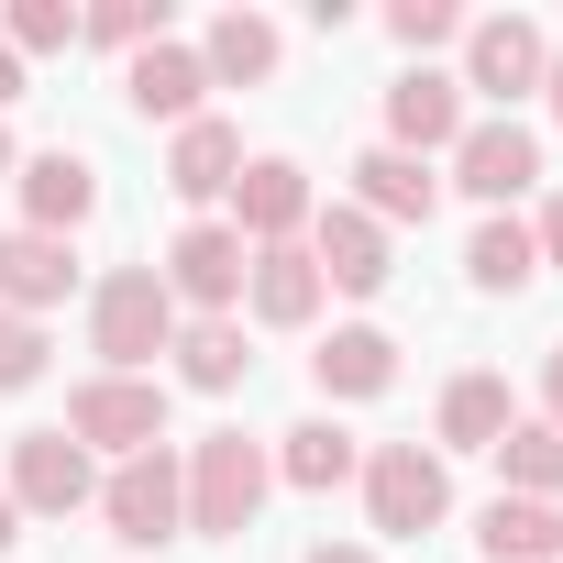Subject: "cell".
I'll use <instances>...</instances> for the list:
<instances>
[{
    "label": "cell",
    "instance_id": "obj_1",
    "mask_svg": "<svg viewBox=\"0 0 563 563\" xmlns=\"http://www.w3.org/2000/svg\"><path fill=\"white\" fill-rule=\"evenodd\" d=\"M166 343H177V299H166V276H155V265H111V276H100V299H89V354H100V376H144Z\"/></svg>",
    "mask_w": 563,
    "mask_h": 563
},
{
    "label": "cell",
    "instance_id": "obj_2",
    "mask_svg": "<svg viewBox=\"0 0 563 563\" xmlns=\"http://www.w3.org/2000/svg\"><path fill=\"white\" fill-rule=\"evenodd\" d=\"M265 486H276V453L265 442H243V431L188 442V530L199 541H243L254 508H265Z\"/></svg>",
    "mask_w": 563,
    "mask_h": 563
},
{
    "label": "cell",
    "instance_id": "obj_3",
    "mask_svg": "<svg viewBox=\"0 0 563 563\" xmlns=\"http://www.w3.org/2000/svg\"><path fill=\"white\" fill-rule=\"evenodd\" d=\"M365 519H376L387 541L442 530V519H453V475H442V453H431V442H376V453H365Z\"/></svg>",
    "mask_w": 563,
    "mask_h": 563
},
{
    "label": "cell",
    "instance_id": "obj_4",
    "mask_svg": "<svg viewBox=\"0 0 563 563\" xmlns=\"http://www.w3.org/2000/svg\"><path fill=\"white\" fill-rule=\"evenodd\" d=\"M100 519H111V541H133V552H155V541H177L188 530V453H133V464H111L100 475Z\"/></svg>",
    "mask_w": 563,
    "mask_h": 563
},
{
    "label": "cell",
    "instance_id": "obj_5",
    "mask_svg": "<svg viewBox=\"0 0 563 563\" xmlns=\"http://www.w3.org/2000/svg\"><path fill=\"white\" fill-rule=\"evenodd\" d=\"M67 442L78 453H155L166 442V387L155 376H89L78 398H67Z\"/></svg>",
    "mask_w": 563,
    "mask_h": 563
},
{
    "label": "cell",
    "instance_id": "obj_6",
    "mask_svg": "<svg viewBox=\"0 0 563 563\" xmlns=\"http://www.w3.org/2000/svg\"><path fill=\"white\" fill-rule=\"evenodd\" d=\"M243 265H254V243L232 232V221H188L177 243H166V299L177 310H199V321H232V299H243Z\"/></svg>",
    "mask_w": 563,
    "mask_h": 563
},
{
    "label": "cell",
    "instance_id": "obj_7",
    "mask_svg": "<svg viewBox=\"0 0 563 563\" xmlns=\"http://www.w3.org/2000/svg\"><path fill=\"white\" fill-rule=\"evenodd\" d=\"M310 221H321V199H310L299 155H243V177H232V232L243 243H299Z\"/></svg>",
    "mask_w": 563,
    "mask_h": 563
},
{
    "label": "cell",
    "instance_id": "obj_8",
    "mask_svg": "<svg viewBox=\"0 0 563 563\" xmlns=\"http://www.w3.org/2000/svg\"><path fill=\"white\" fill-rule=\"evenodd\" d=\"M541 67H552V45H541L530 12H486V23H464V89H486V100H530Z\"/></svg>",
    "mask_w": 563,
    "mask_h": 563
},
{
    "label": "cell",
    "instance_id": "obj_9",
    "mask_svg": "<svg viewBox=\"0 0 563 563\" xmlns=\"http://www.w3.org/2000/svg\"><path fill=\"white\" fill-rule=\"evenodd\" d=\"M387 144L398 155H453L464 144V78H442V67H409L398 89H387Z\"/></svg>",
    "mask_w": 563,
    "mask_h": 563
},
{
    "label": "cell",
    "instance_id": "obj_10",
    "mask_svg": "<svg viewBox=\"0 0 563 563\" xmlns=\"http://www.w3.org/2000/svg\"><path fill=\"white\" fill-rule=\"evenodd\" d=\"M530 177H541V133H519V122H464V144H453V188H464V199L508 210Z\"/></svg>",
    "mask_w": 563,
    "mask_h": 563
},
{
    "label": "cell",
    "instance_id": "obj_11",
    "mask_svg": "<svg viewBox=\"0 0 563 563\" xmlns=\"http://www.w3.org/2000/svg\"><path fill=\"white\" fill-rule=\"evenodd\" d=\"M89 497H100V475H89V453H78L67 431H23V442H12V508L67 519V508H89Z\"/></svg>",
    "mask_w": 563,
    "mask_h": 563
},
{
    "label": "cell",
    "instance_id": "obj_12",
    "mask_svg": "<svg viewBox=\"0 0 563 563\" xmlns=\"http://www.w3.org/2000/svg\"><path fill=\"white\" fill-rule=\"evenodd\" d=\"M243 299H254V321H265V332H310L332 288H321L310 243H254V265H243Z\"/></svg>",
    "mask_w": 563,
    "mask_h": 563
},
{
    "label": "cell",
    "instance_id": "obj_13",
    "mask_svg": "<svg viewBox=\"0 0 563 563\" xmlns=\"http://www.w3.org/2000/svg\"><path fill=\"white\" fill-rule=\"evenodd\" d=\"M12 188H23V232H56V243L100 210V166H89V155H67V144H56V155H23V166H12Z\"/></svg>",
    "mask_w": 563,
    "mask_h": 563
},
{
    "label": "cell",
    "instance_id": "obj_14",
    "mask_svg": "<svg viewBox=\"0 0 563 563\" xmlns=\"http://www.w3.org/2000/svg\"><path fill=\"white\" fill-rule=\"evenodd\" d=\"M310 265H321V288L376 299V288H387V221H365V210H321V221H310Z\"/></svg>",
    "mask_w": 563,
    "mask_h": 563
},
{
    "label": "cell",
    "instance_id": "obj_15",
    "mask_svg": "<svg viewBox=\"0 0 563 563\" xmlns=\"http://www.w3.org/2000/svg\"><path fill=\"white\" fill-rule=\"evenodd\" d=\"M67 288H78V254L56 232H0V310L12 321H45Z\"/></svg>",
    "mask_w": 563,
    "mask_h": 563
},
{
    "label": "cell",
    "instance_id": "obj_16",
    "mask_svg": "<svg viewBox=\"0 0 563 563\" xmlns=\"http://www.w3.org/2000/svg\"><path fill=\"white\" fill-rule=\"evenodd\" d=\"M199 89H210V67H199V45H177V34L122 67V100H133L144 122H199Z\"/></svg>",
    "mask_w": 563,
    "mask_h": 563
},
{
    "label": "cell",
    "instance_id": "obj_17",
    "mask_svg": "<svg viewBox=\"0 0 563 563\" xmlns=\"http://www.w3.org/2000/svg\"><path fill=\"white\" fill-rule=\"evenodd\" d=\"M232 177H243V133L232 122H177V144H166V188L188 199V210H210V199H232Z\"/></svg>",
    "mask_w": 563,
    "mask_h": 563
},
{
    "label": "cell",
    "instance_id": "obj_18",
    "mask_svg": "<svg viewBox=\"0 0 563 563\" xmlns=\"http://www.w3.org/2000/svg\"><path fill=\"white\" fill-rule=\"evenodd\" d=\"M431 199H442V177H431L420 155H398V144L354 155V210H365V221H431Z\"/></svg>",
    "mask_w": 563,
    "mask_h": 563
},
{
    "label": "cell",
    "instance_id": "obj_19",
    "mask_svg": "<svg viewBox=\"0 0 563 563\" xmlns=\"http://www.w3.org/2000/svg\"><path fill=\"white\" fill-rule=\"evenodd\" d=\"M310 376H321V398H387V387H398V343H387L376 321H343V332L310 354Z\"/></svg>",
    "mask_w": 563,
    "mask_h": 563
},
{
    "label": "cell",
    "instance_id": "obj_20",
    "mask_svg": "<svg viewBox=\"0 0 563 563\" xmlns=\"http://www.w3.org/2000/svg\"><path fill=\"white\" fill-rule=\"evenodd\" d=\"M276 56H288V34H276L265 12H221V23L199 34V67H210V89H254V78H276Z\"/></svg>",
    "mask_w": 563,
    "mask_h": 563
},
{
    "label": "cell",
    "instance_id": "obj_21",
    "mask_svg": "<svg viewBox=\"0 0 563 563\" xmlns=\"http://www.w3.org/2000/svg\"><path fill=\"white\" fill-rule=\"evenodd\" d=\"M475 552H486V563H563V508H541V497H486Z\"/></svg>",
    "mask_w": 563,
    "mask_h": 563
},
{
    "label": "cell",
    "instance_id": "obj_22",
    "mask_svg": "<svg viewBox=\"0 0 563 563\" xmlns=\"http://www.w3.org/2000/svg\"><path fill=\"white\" fill-rule=\"evenodd\" d=\"M276 475L310 486V497H332L343 475H365V442H354L343 420H299V431H276Z\"/></svg>",
    "mask_w": 563,
    "mask_h": 563
},
{
    "label": "cell",
    "instance_id": "obj_23",
    "mask_svg": "<svg viewBox=\"0 0 563 563\" xmlns=\"http://www.w3.org/2000/svg\"><path fill=\"white\" fill-rule=\"evenodd\" d=\"M464 276H475L486 299H519L530 276H541V243H530V221L486 210V221H475V243H464Z\"/></svg>",
    "mask_w": 563,
    "mask_h": 563
},
{
    "label": "cell",
    "instance_id": "obj_24",
    "mask_svg": "<svg viewBox=\"0 0 563 563\" xmlns=\"http://www.w3.org/2000/svg\"><path fill=\"white\" fill-rule=\"evenodd\" d=\"M508 376H453L442 387V453H497L508 442Z\"/></svg>",
    "mask_w": 563,
    "mask_h": 563
},
{
    "label": "cell",
    "instance_id": "obj_25",
    "mask_svg": "<svg viewBox=\"0 0 563 563\" xmlns=\"http://www.w3.org/2000/svg\"><path fill=\"white\" fill-rule=\"evenodd\" d=\"M177 376L199 387V398H221V387H243L254 376V354H243V321H177Z\"/></svg>",
    "mask_w": 563,
    "mask_h": 563
},
{
    "label": "cell",
    "instance_id": "obj_26",
    "mask_svg": "<svg viewBox=\"0 0 563 563\" xmlns=\"http://www.w3.org/2000/svg\"><path fill=\"white\" fill-rule=\"evenodd\" d=\"M497 475H508L497 497H541V508H552V497H563V431H552V420H508Z\"/></svg>",
    "mask_w": 563,
    "mask_h": 563
},
{
    "label": "cell",
    "instance_id": "obj_27",
    "mask_svg": "<svg viewBox=\"0 0 563 563\" xmlns=\"http://www.w3.org/2000/svg\"><path fill=\"white\" fill-rule=\"evenodd\" d=\"M78 45H111V56L166 45V0H100V12H78Z\"/></svg>",
    "mask_w": 563,
    "mask_h": 563
},
{
    "label": "cell",
    "instance_id": "obj_28",
    "mask_svg": "<svg viewBox=\"0 0 563 563\" xmlns=\"http://www.w3.org/2000/svg\"><path fill=\"white\" fill-rule=\"evenodd\" d=\"M0 45H12V56H67L78 45V12H67V0H12Z\"/></svg>",
    "mask_w": 563,
    "mask_h": 563
},
{
    "label": "cell",
    "instance_id": "obj_29",
    "mask_svg": "<svg viewBox=\"0 0 563 563\" xmlns=\"http://www.w3.org/2000/svg\"><path fill=\"white\" fill-rule=\"evenodd\" d=\"M387 34H398L409 56H431V45L464 34V12H453V0H387Z\"/></svg>",
    "mask_w": 563,
    "mask_h": 563
},
{
    "label": "cell",
    "instance_id": "obj_30",
    "mask_svg": "<svg viewBox=\"0 0 563 563\" xmlns=\"http://www.w3.org/2000/svg\"><path fill=\"white\" fill-rule=\"evenodd\" d=\"M34 376H45V321H12V310H0V398L34 387Z\"/></svg>",
    "mask_w": 563,
    "mask_h": 563
},
{
    "label": "cell",
    "instance_id": "obj_31",
    "mask_svg": "<svg viewBox=\"0 0 563 563\" xmlns=\"http://www.w3.org/2000/svg\"><path fill=\"white\" fill-rule=\"evenodd\" d=\"M530 243H541V265H563V199H541V221H530Z\"/></svg>",
    "mask_w": 563,
    "mask_h": 563
},
{
    "label": "cell",
    "instance_id": "obj_32",
    "mask_svg": "<svg viewBox=\"0 0 563 563\" xmlns=\"http://www.w3.org/2000/svg\"><path fill=\"white\" fill-rule=\"evenodd\" d=\"M541 420H552V431H563V343H552V354H541Z\"/></svg>",
    "mask_w": 563,
    "mask_h": 563
},
{
    "label": "cell",
    "instance_id": "obj_33",
    "mask_svg": "<svg viewBox=\"0 0 563 563\" xmlns=\"http://www.w3.org/2000/svg\"><path fill=\"white\" fill-rule=\"evenodd\" d=\"M299 563H376L365 541H321V552H299Z\"/></svg>",
    "mask_w": 563,
    "mask_h": 563
},
{
    "label": "cell",
    "instance_id": "obj_34",
    "mask_svg": "<svg viewBox=\"0 0 563 563\" xmlns=\"http://www.w3.org/2000/svg\"><path fill=\"white\" fill-rule=\"evenodd\" d=\"M12 100H23V56H12V45H0V111H12Z\"/></svg>",
    "mask_w": 563,
    "mask_h": 563
},
{
    "label": "cell",
    "instance_id": "obj_35",
    "mask_svg": "<svg viewBox=\"0 0 563 563\" xmlns=\"http://www.w3.org/2000/svg\"><path fill=\"white\" fill-rule=\"evenodd\" d=\"M23 541V508H12V486H0V552H12Z\"/></svg>",
    "mask_w": 563,
    "mask_h": 563
},
{
    "label": "cell",
    "instance_id": "obj_36",
    "mask_svg": "<svg viewBox=\"0 0 563 563\" xmlns=\"http://www.w3.org/2000/svg\"><path fill=\"white\" fill-rule=\"evenodd\" d=\"M541 100H552V122H563V56H552V67H541Z\"/></svg>",
    "mask_w": 563,
    "mask_h": 563
},
{
    "label": "cell",
    "instance_id": "obj_37",
    "mask_svg": "<svg viewBox=\"0 0 563 563\" xmlns=\"http://www.w3.org/2000/svg\"><path fill=\"white\" fill-rule=\"evenodd\" d=\"M12 166H23V155H12V133H0V177H12Z\"/></svg>",
    "mask_w": 563,
    "mask_h": 563
}]
</instances>
